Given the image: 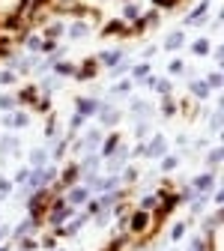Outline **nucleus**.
Here are the masks:
<instances>
[{"instance_id":"nucleus-1","label":"nucleus","mask_w":224,"mask_h":251,"mask_svg":"<svg viewBox=\"0 0 224 251\" xmlns=\"http://www.w3.org/2000/svg\"><path fill=\"white\" fill-rule=\"evenodd\" d=\"M72 215H75V206H69L66 201L60 198V201H54L51 209H48V225H51V227H63Z\"/></svg>"},{"instance_id":"nucleus-2","label":"nucleus","mask_w":224,"mask_h":251,"mask_svg":"<svg viewBox=\"0 0 224 251\" xmlns=\"http://www.w3.org/2000/svg\"><path fill=\"white\" fill-rule=\"evenodd\" d=\"M93 198V188L90 185H84V182H75V185H69V192H66V198H63V201H66L69 206H84L87 201Z\"/></svg>"},{"instance_id":"nucleus-3","label":"nucleus","mask_w":224,"mask_h":251,"mask_svg":"<svg viewBox=\"0 0 224 251\" xmlns=\"http://www.w3.org/2000/svg\"><path fill=\"white\" fill-rule=\"evenodd\" d=\"M212 188H215V171H203V174H198L195 179H191V192L195 195H212Z\"/></svg>"},{"instance_id":"nucleus-4","label":"nucleus","mask_w":224,"mask_h":251,"mask_svg":"<svg viewBox=\"0 0 224 251\" xmlns=\"http://www.w3.org/2000/svg\"><path fill=\"white\" fill-rule=\"evenodd\" d=\"M209 0H200V3L195 6V9H191L188 15H185V21H182V27H198V24H203L206 21V15H209Z\"/></svg>"},{"instance_id":"nucleus-5","label":"nucleus","mask_w":224,"mask_h":251,"mask_svg":"<svg viewBox=\"0 0 224 251\" xmlns=\"http://www.w3.org/2000/svg\"><path fill=\"white\" fill-rule=\"evenodd\" d=\"M96 117H99V126H102V129H114V126L123 120V114H120L114 105H102L99 111H96Z\"/></svg>"},{"instance_id":"nucleus-6","label":"nucleus","mask_w":224,"mask_h":251,"mask_svg":"<svg viewBox=\"0 0 224 251\" xmlns=\"http://www.w3.org/2000/svg\"><path fill=\"white\" fill-rule=\"evenodd\" d=\"M3 126H6V129H27V126H30V114L27 111H6L3 114Z\"/></svg>"},{"instance_id":"nucleus-7","label":"nucleus","mask_w":224,"mask_h":251,"mask_svg":"<svg viewBox=\"0 0 224 251\" xmlns=\"http://www.w3.org/2000/svg\"><path fill=\"white\" fill-rule=\"evenodd\" d=\"M90 222V212H81V215H72L69 218V222L66 225H63V227H57V233H63V236H75L84 225Z\"/></svg>"},{"instance_id":"nucleus-8","label":"nucleus","mask_w":224,"mask_h":251,"mask_svg":"<svg viewBox=\"0 0 224 251\" xmlns=\"http://www.w3.org/2000/svg\"><path fill=\"white\" fill-rule=\"evenodd\" d=\"M99 108H102V102L93 99V96L75 99V114H81V117H96V111H99Z\"/></svg>"},{"instance_id":"nucleus-9","label":"nucleus","mask_w":224,"mask_h":251,"mask_svg":"<svg viewBox=\"0 0 224 251\" xmlns=\"http://www.w3.org/2000/svg\"><path fill=\"white\" fill-rule=\"evenodd\" d=\"M144 155H149V159H162V155H168V141H165L162 135H155L152 141H147Z\"/></svg>"},{"instance_id":"nucleus-10","label":"nucleus","mask_w":224,"mask_h":251,"mask_svg":"<svg viewBox=\"0 0 224 251\" xmlns=\"http://www.w3.org/2000/svg\"><path fill=\"white\" fill-rule=\"evenodd\" d=\"M125 159H129V147L120 144V147H117V152L111 155V159H105V162H108L105 174H120V168H123V162H125Z\"/></svg>"},{"instance_id":"nucleus-11","label":"nucleus","mask_w":224,"mask_h":251,"mask_svg":"<svg viewBox=\"0 0 224 251\" xmlns=\"http://www.w3.org/2000/svg\"><path fill=\"white\" fill-rule=\"evenodd\" d=\"M36 225H39V222H36V218H30V215H27V218H24V222H21V225H18L15 230H9V236H12L9 242L15 245L18 239H24V236H30V233H33V230H36Z\"/></svg>"},{"instance_id":"nucleus-12","label":"nucleus","mask_w":224,"mask_h":251,"mask_svg":"<svg viewBox=\"0 0 224 251\" xmlns=\"http://www.w3.org/2000/svg\"><path fill=\"white\" fill-rule=\"evenodd\" d=\"M123 141H120V135H108L102 144H99V159L105 162V159H111V155L117 152V147H120Z\"/></svg>"},{"instance_id":"nucleus-13","label":"nucleus","mask_w":224,"mask_h":251,"mask_svg":"<svg viewBox=\"0 0 224 251\" xmlns=\"http://www.w3.org/2000/svg\"><path fill=\"white\" fill-rule=\"evenodd\" d=\"M21 141L15 138V135H6V138H0V159H6V155L12 152V155H18L21 152V147H18Z\"/></svg>"},{"instance_id":"nucleus-14","label":"nucleus","mask_w":224,"mask_h":251,"mask_svg":"<svg viewBox=\"0 0 224 251\" xmlns=\"http://www.w3.org/2000/svg\"><path fill=\"white\" fill-rule=\"evenodd\" d=\"M147 225H149V209H138L132 215V222H129V230L132 233H141V230H147Z\"/></svg>"},{"instance_id":"nucleus-15","label":"nucleus","mask_w":224,"mask_h":251,"mask_svg":"<svg viewBox=\"0 0 224 251\" xmlns=\"http://www.w3.org/2000/svg\"><path fill=\"white\" fill-rule=\"evenodd\" d=\"M48 159H51V155H48L45 147H33V150H30V168H45Z\"/></svg>"},{"instance_id":"nucleus-16","label":"nucleus","mask_w":224,"mask_h":251,"mask_svg":"<svg viewBox=\"0 0 224 251\" xmlns=\"http://www.w3.org/2000/svg\"><path fill=\"white\" fill-rule=\"evenodd\" d=\"M209 242H212V236H206V233H198V236H191V239H188L185 251H209Z\"/></svg>"},{"instance_id":"nucleus-17","label":"nucleus","mask_w":224,"mask_h":251,"mask_svg":"<svg viewBox=\"0 0 224 251\" xmlns=\"http://www.w3.org/2000/svg\"><path fill=\"white\" fill-rule=\"evenodd\" d=\"M185 45V36H182V30H171L168 39H165V51H179Z\"/></svg>"},{"instance_id":"nucleus-18","label":"nucleus","mask_w":224,"mask_h":251,"mask_svg":"<svg viewBox=\"0 0 224 251\" xmlns=\"http://www.w3.org/2000/svg\"><path fill=\"white\" fill-rule=\"evenodd\" d=\"M155 24H158V12H147V15H141V18L135 21L132 33H141V30H147V27H155Z\"/></svg>"},{"instance_id":"nucleus-19","label":"nucleus","mask_w":224,"mask_h":251,"mask_svg":"<svg viewBox=\"0 0 224 251\" xmlns=\"http://www.w3.org/2000/svg\"><path fill=\"white\" fill-rule=\"evenodd\" d=\"M57 179H60L63 185H75V182L81 179V168H78V165H69L66 171H63V174L57 176Z\"/></svg>"},{"instance_id":"nucleus-20","label":"nucleus","mask_w":224,"mask_h":251,"mask_svg":"<svg viewBox=\"0 0 224 251\" xmlns=\"http://www.w3.org/2000/svg\"><path fill=\"white\" fill-rule=\"evenodd\" d=\"M188 90H191V96L200 99V102H203V99H209V93H212V90L206 87V81H191V84H188Z\"/></svg>"},{"instance_id":"nucleus-21","label":"nucleus","mask_w":224,"mask_h":251,"mask_svg":"<svg viewBox=\"0 0 224 251\" xmlns=\"http://www.w3.org/2000/svg\"><path fill=\"white\" fill-rule=\"evenodd\" d=\"M75 78H78V81H90V78H96V60H87L84 66H78V69H75Z\"/></svg>"},{"instance_id":"nucleus-22","label":"nucleus","mask_w":224,"mask_h":251,"mask_svg":"<svg viewBox=\"0 0 224 251\" xmlns=\"http://www.w3.org/2000/svg\"><path fill=\"white\" fill-rule=\"evenodd\" d=\"M147 84H149V90L162 93V96H171V81L168 78H147Z\"/></svg>"},{"instance_id":"nucleus-23","label":"nucleus","mask_w":224,"mask_h":251,"mask_svg":"<svg viewBox=\"0 0 224 251\" xmlns=\"http://www.w3.org/2000/svg\"><path fill=\"white\" fill-rule=\"evenodd\" d=\"M15 99H18V105H30V102L36 105V99H39V90H36V87H24V90L18 93Z\"/></svg>"},{"instance_id":"nucleus-24","label":"nucleus","mask_w":224,"mask_h":251,"mask_svg":"<svg viewBox=\"0 0 224 251\" xmlns=\"http://www.w3.org/2000/svg\"><path fill=\"white\" fill-rule=\"evenodd\" d=\"M66 144H69L66 138H60V141H51V150H48V155H51V159H57V162H60L63 155H66V150H69Z\"/></svg>"},{"instance_id":"nucleus-25","label":"nucleus","mask_w":224,"mask_h":251,"mask_svg":"<svg viewBox=\"0 0 224 251\" xmlns=\"http://www.w3.org/2000/svg\"><path fill=\"white\" fill-rule=\"evenodd\" d=\"M54 75L57 78H69V75H75V66H72V63H63V60H54Z\"/></svg>"},{"instance_id":"nucleus-26","label":"nucleus","mask_w":224,"mask_h":251,"mask_svg":"<svg viewBox=\"0 0 224 251\" xmlns=\"http://www.w3.org/2000/svg\"><path fill=\"white\" fill-rule=\"evenodd\" d=\"M221 159H224V147H212V150H209V155H206L209 171H215V168L221 165Z\"/></svg>"},{"instance_id":"nucleus-27","label":"nucleus","mask_w":224,"mask_h":251,"mask_svg":"<svg viewBox=\"0 0 224 251\" xmlns=\"http://www.w3.org/2000/svg\"><path fill=\"white\" fill-rule=\"evenodd\" d=\"M99 63H105V66H117V63L123 60V51H102L99 57H96Z\"/></svg>"},{"instance_id":"nucleus-28","label":"nucleus","mask_w":224,"mask_h":251,"mask_svg":"<svg viewBox=\"0 0 224 251\" xmlns=\"http://www.w3.org/2000/svg\"><path fill=\"white\" fill-rule=\"evenodd\" d=\"M209 48H212V45H209V39H206V36H200V39L191 42V54H198V57H206V54H209Z\"/></svg>"},{"instance_id":"nucleus-29","label":"nucleus","mask_w":224,"mask_h":251,"mask_svg":"<svg viewBox=\"0 0 224 251\" xmlns=\"http://www.w3.org/2000/svg\"><path fill=\"white\" fill-rule=\"evenodd\" d=\"M138 18H141V6L129 0V3L123 6V21H138Z\"/></svg>"},{"instance_id":"nucleus-30","label":"nucleus","mask_w":224,"mask_h":251,"mask_svg":"<svg viewBox=\"0 0 224 251\" xmlns=\"http://www.w3.org/2000/svg\"><path fill=\"white\" fill-rule=\"evenodd\" d=\"M87 33H90V24H87V21H75V24L69 27V36H72V39H81V36H87Z\"/></svg>"},{"instance_id":"nucleus-31","label":"nucleus","mask_w":224,"mask_h":251,"mask_svg":"<svg viewBox=\"0 0 224 251\" xmlns=\"http://www.w3.org/2000/svg\"><path fill=\"white\" fill-rule=\"evenodd\" d=\"M179 168V155H162V171L165 174H174Z\"/></svg>"},{"instance_id":"nucleus-32","label":"nucleus","mask_w":224,"mask_h":251,"mask_svg":"<svg viewBox=\"0 0 224 251\" xmlns=\"http://www.w3.org/2000/svg\"><path fill=\"white\" fill-rule=\"evenodd\" d=\"M15 108H18V99L12 93H3V96H0V111H15Z\"/></svg>"},{"instance_id":"nucleus-33","label":"nucleus","mask_w":224,"mask_h":251,"mask_svg":"<svg viewBox=\"0 0 224 251\" xmlns=\"http://www.w3.org/2000/svg\"><path fill=\"white\" fill-rule=\"evenodd\" d=\"M206 201H209L206 195H198L195 201H188V203H191V215H203V206H206Z\"/></svg>"},{"instance_id":"nucleus-34","label":"nucleus","mask_w":224,"mask_h":251,"mask_svg":"<svg viewBox=\"0 0 224 251\" xmlns=\"http://www.w3.org/2000/svg\"><path fill=\"white\" fill-rule=\"evenodd\" d=\"M129 72H132V78H135V81H147V78H149V66H147V63H138V66H135V69H129Z\"/></svg>"},{"instance_id":"nucleus-35","label":"nucleus","mask_w":224,"mask_h":251,"mask_svg":"<svg viewBox=\"0 0 224 251\" xmlns=\"http://www.w3.org/2000/svg\"><path fill=\"white\" fill-rule=\"evenodd\" d=\"M24 48H27V54H39V51H42V39H39V36H27Z\"/></svg>"},{"instance_id":"nucleus-36","label":"nucleus","mask_w":224,"mask_h":251,"mask_svg":"<svg viewBox=\"0 0 224 251\" xmlns=\"http://www.w3.org/2000/svg\"><path fill=\"white\" fill-rule=\"evenodd\" d=\"M206 87H209V90H221V87H224V75H221V72H212V75L206 78Z\"/></svg>"},{"instance_id":"nucleus-37","label":"nucleus","mask_w":224,"mask_h":251,"mask_svg":"<svg viewBox=\"0 0 224 251\" xmlns=\"http://www.w3.org/2000/svg\"><path fill=\"white\" fill-rule=\"evenodd\" d=\"M12 188H15V182H12V179H6V176H0V198L6 201V198L12 195Z\"/></svg>"},{"instance_id":"nucleus-38","label":"nucleus","mask_w":224,"mask_h":251,"mask_svg":"<svg viewBox=\"0 0 224 251\" xmlns=\"http://www.w3.org/2000/svg\"><path fill=\"white\" fill-rule=\"evenodd\" d=\"M129 69H132V63H125V60H120V63H117V66L111 69V78H123V75H125V72H129Z\"/></svg>"},{"instance_id":"nucleus-39","label":"nucleus","mask_w":224,"mask_h":251,"mask_svg":"<svg viewBox=\"0 0 224 251\" xmlns=\"http://www.w3.org/2000/svg\"><path fill=\"white\" fill-rule=\"evenodd\" d=\"M158 195H162V192H155V195H144V198H141V209H155Z\"/></svg>"},{"instance_id":"nucleus-40","label":"nucleus","mask_w":224,"mask_h":251,"mask_svg":"<svg viewBox=\"0 0 224 251\" xmlns=\"http://www.w3.org/2000/svg\"><path fill=\"white\" fill-rule=\"evenodd\" d=\"M63 33H66V27H63L60 21H57V24H51V27L45 30V36H48V39H57V36H63Z\"/></svg>"},{"instance_id":"nucleus-41","label":"nucleus","mask_w":224,"mask_h":251,"mask_svg":"<svg viewBox=\"0 0 224 251\" xmlns=\"http://www.w3.org/2000/svg\"><path fill=\"white\" fill-rule=\"evenodd\" d=\"M182 236H185V225H182V222H176V225L171 227V242H179Z\"/></svg>"},{"instance_id":"nucleus-42","label":"nucleus","mask_w":224,"mask_h":251,"mask_svg":"<svg viewBox=\"0 0 224 251\" xmlns=\"http://www.w3.org/2000/svg\"><path fill=\"white\" fill-rule=\"evenodd\" d=\"M84 120H87V117H81V114H72V120H69V132H72V135H75L78 129H84Z\"/></svg>"},{"instance_id":"nucleus-43","label":"nucleus","mask_w":224,"mask_h":251,"mask_svg":"<svg viewBox=\"0 0 224 251\" xmlns=\"http://www.w3.org/2000/svg\"><path fill=\"white\" fill-rule=\"evenodd\" d=\"M105 33L111 36V33H125V27H123V21H111L108 27H105Z\"/></svg>"},{"instance_id":"nucleus-44","label":"nucleus","mask_w":224,"mask_h":251,"mask_svg":"<svg viewBox=\"0 0 224 251\" xmlns=\"http://www.w3.org/2000/svg\"><path fill=\"white\" fill-rule=\"evenodd\" d=\"M129 90H132V81H120V84H114V87H111L114 96H117V93H129Z\"/></svg>"},{"instance_id":"nucleus-45","label":"nucleus","mask_w":224,"mask_h":251,"mask_svg":"<svg viewBox=\"0 0 224 251\" xmlns=\"http://www.w3.org/2000/svg\"><path fill=\"white\" fill-rule=\"evenodd\" d=\"M0 84H15V72L12 69H0Z\"/></svg>"},{"instance_id":"nucleus-46","label":"nucleus","mask_w":224,"mask_h":251,"mask_svg":"<svg viewBox=\"0 0 224 251\" xmlns=\"http://www.w3.org/2000/svg\"><path fill=\"white\" fill-rule=\"evenodd\" d=\"M168 72H171V75H182V72H185V66H182V60H171V66H168Z\"/></svg>"},{"instance_id":"nucleus-47","label":"nucleus","mask_w":224,"mask_h":251,"mask_svg":"<svg viewBox=\"0 0 224 251\" xmlns=\"http://www.w3.org/2000/svg\"><path fill=\"white\" fill-rule=\"evenodd\" d=\"M179 3V0H152V6H158V9H174Z\"/></svg>"},{"instance_id":"nucleus-48","label":"nucleus","mask_w":224,"mask_h":251,"mask_svg":"<svg viewBox=\"0 0 224 251\" xmlns=\"http://www.w3.org/2000/svg\"><path fill=\"white\" fill-rule=\"evenodd\" d=\"M162 111H165V117H171V114L176 111V105H174V99H171V96H165V102H162Z\"/></svg>"},{"instance_id":"nucleus-49","label":"nucleus","mask_w":224,"mask_h":251,"mask_svg":"<svg viewBox=\"0 0 224 251\" xmlns=\"http://www.w3.org/2000/svg\"><path fill=\"white\" fill-rule=\"evenodd\" d=\"M209 129H212V132H218V129H221V111H215V114L209 117Z\"/></svg>"},{"instance_id":"nucleus-50","label":"nucleus","mask_w":224,"mask_h":251,"mask_svg":"<svg viewBox=\"0 0 224 251\" xmlns=\"http://www.w3.org/2000/svg\"><path fill=\"white\" fill-rule=\"evenodd\" d=\"M120 179H123V182H135V179H138V171H135V168L123 171V174H120Z\"/></svg>"},{"instance_id":"nucleus-51","label":"nucleus","mask_w":224,"mask_h":251,"mask_svg":"<svg viewBox=\"0 0 224 251\" xmlns=\"http://www.w3.org/2000/svg\"><path fill=\"white\" fill-rule=\"evenodd\" d=\"M27 176H30V168H18V171H15V179H12V182H24Z\"/></svg>"},{"instance_id":"nucleus-52","label":"nucleus","mask_w":224,"mask_h":251,"mask_svg":"<svg viewBox=\"0 0 224 251\" xmlns=\"http://www.w3.org/2000/svg\"><path fill=\"white\" fill-rule=\"evenodd\" d=\"M6 236H9V225H6V222H0V245L6 242Z\"/></svg>"},{"instance_id":"nucleus-53","label":"nucleus","mask_w":224,"mask_h":251,"mask_svg":"<svg viewBox=\"0 0 224 251\" xmlns=\"http://www.w3.org/2000/svg\"><path fill=\"white\" fill-rule=\"evenodd\" d=\"M36 108H39V111H48V108H51V99H48V96H45V99H39V102H36Z\"/></svg>"},{"instance_id":"nucleus-54","label":"nucleus","mask_w":224,"mask_h":251,"mask_svg":"<svg viewBox=\"0 0 224 251\" xmlns=\"http://www.w3.org/2000/svg\"><path fill=\"white\" fill-rule=\"evenodd\" d=\"M54 129H57V126H54V117H51V120H48V126H45V135L51 138V135H54Z\"/></svg>"},{"instance_id":"nucleus-55","label":"nucleus","mask_w":224,"mask_h":251,"mask_svg":"<svg viewBox=\"0 0 224 251\" xmlns=\"http://www.w3.org/2000/svg\"><path fill=\"white\" fill-rule=\"evenodd\" d=\"M215 60H218V63L224 60V45H218V48H215Z\"/></svg>"},{"instance_id":"nucleus-56","label":"nucleus","mask_w":224,"mask_h":251,"mask_svg":"<svg viewBox=\"0 0 224 251\" xmlns=\"http://www.w3.org/2000/svg\"><path fill=\"white\" fill-rule=\"evenodd\" d=\"M0 251H12V242H3V245H0Z\"/></svg>"},{"instance_id":"nucleus-57","label":"nucleus","mask_w":224,"mask_h":251,"mask_svg":"<svg viewBox=\"0 0 224 251\" xmlns=\"http://www.w3.org/2000/svg\"><path fill=\"white\" fill-rule=\"evenodd\" d=\"M0 203H3V198H0Z\"/></svg>"},{"instance_id":"nucleus-58","label":"nucleus","mask_w":224,"mask_h":251,"mask_svg":"<svg viewBox=\"0 0 224 251\" xmlns=\"http://www.w3.org/2000/svg\"><path fill=\"white\" fill-rule=\"evenodd\" d=\"M51 251H57V248H51Z\"/></svg>"},{"instance_id":"nucleus-59","label":"nucleus","mask_w":224,"mask_h":251,"mask_svg":"<svg viewBox=\"0 0 224 251\" xmlns=\"http://www.w3.org/2000/svg\"><path fill=\"white\" fill-rule=\"evenodd\" d=\"M171 251H176V248H171Z\"/></svg>"},{"instance_id":"nucleus-60","label":"nucleus","mask_w":224,"mask_h":251,"mask_svg":"<svg viewBox=\"0 0 224 251\" xmlns=\"http://www.w3.org/2000/svg\"><path fill=\"white\" fill-rule=\"evenodd\" d=\"M125 3H129V0H125Z\"/></svg>"}]
</instances>
